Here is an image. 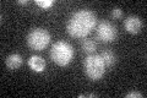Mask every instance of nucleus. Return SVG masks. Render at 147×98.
<instances>
[{
	"mask_svg": "<svg viewBox=\"0 0 147 98\" xmlns=\"http://www.w3.org/2000/svg\"><path fill=\"white\" fill-rule=\"evenodd\" d=\"M45 60L39 57V55H32L28 59V66L33 70L34 72H42L45 69Z\"/></svg>",
	"mask_w": 147,
	"mask_h": 98,
	"instance_id": "7",
	"label": "nucleus"
},
{
	"mask_svg": "<svg viewBox=\"0 0 147 98\" xmlns=\"http://www.w3.org/2000/svg\"><path fill=\"white\" fill-rule=\"evenodd\" d=\"M18 4H27V0H18Z\"/></svg>",
	"mask_w": 147,
	"mask_h": 98,
	"instance_id": "14",
	"label": "nucleus"
},
{
	"mask_svg": "<svg viewBox=\"0 0 147 98\" xmlns=\"http://www.w3.org/2000/svg\"><path fill=\"white\" fill-rule=\"evenodd\" d=\"M36 4L43 9H48L54 4L53 0H36Z\"/></svg>",
	"mask_w": 147,
	"mask_h": 98,
	"instance_id": "11",
	"label": "nucleus"
},
{
	"mask_svg": "<svg viewBox=\"0 0 147 98\" xmlns=\"http://www.w3.org/2000/svg\"><path fill=\"white\" fill-rule=\"evenodd\" d=\"M22 63H24V59H22L21 55L17 54V53L10 54L5 60L6 66H7V69H10V70H17L22 65Z\"/></svg>",
	"mask_w": 147,
	"mask_h": 98,
	"instance_id": "8",
	"label": "nucleus"
},
{
	"mask_svg": "<svg viewBox=\"0 0 147 98\" xmlns=\"http://www.w3.org/2000/svg\"><path fill=\"white\" fill-rule=\"evenodd\" d=\"M50 58L59 66H66L74 58V48L65 41H58L50 49Z\"/></svg>",
	"mask_w": 147,
	"mask_h": 98,
	"instance_id": "3",
	"label": "nucleus"
},
{
	"mask_svg": "<svg viewBox=\"0 0 147 98\" xmlns=\"http://www.w3.org/2000/svg\"><path fill=\"white\" fill-rule=\"evenodd\" d=\"M112 16L114 18H121L123 17V10L119 7H114L112 10Z\"/></svg>",
	"mask_w": 147,
	"mask_h": 98,
	"instance_id": "12",
	"label": "nucleus"
},
{
	"mask_svg": "<svg viewBox=\"0 0 147 98\" xmlns=\"http://www.w3.org/2000/svg\"><path fill=\"white\" fill-rule=\"evenodd\" d=\"M105 64L99 54H90L84 60V70L86 76L92 81L100 80L105 74Z\"/></svg>",
	"mask_w": 147,
	"mask_h": 98,
	"instance_id": "2",
	"label": "nucleus"
},
{
	"mask_svg": "<svg viewBox=\"0 0 147 98\" xmlns=\"http://www.w3.org/2000/svg\"><path fill=\"white\" fill-rule=\"evenodd\" d=\"M81 47H82V50L88 55L93 54L96 52V49H97V44H96V42L92 41V39H84Z\"/></svg>",
	"mask_w": 147,
	"mask_h": 98,
	"instance_id": "10",
	"label": "nucleus"
},
{
	"mask_svg": "<svg viewBox=\"0 0 147 98\" xmlns=\"http://www.w3.org/2000/svg\"><path fill=\"white\" fill-rule=\"evenodd\" d=\"M50 42V34L44 28H33L27 36V44L33 50H43Z\"/></svg>",
	"mask_w": 147,
	"mask_h": 98,
	"instance_id": "4",
	"label": "nucleus"
},
{
	"mask_svg": "<svg viewBox=\"0 0 147 98\" xmlns=\"http://www.w3.org/2000/svg\"><path fill=\"white\" fill-rule=\"evenodd\" d=\"M99 55L102 57L103 62H104V64H105V66L107 68H112L117 62V57H115V54H114L112 50H104V52H102Z\"/></svg>",
	"mask_w": 147,
	"mask_h": 98,
	"instance_id": "9",
	"label": "nucleus"
},
{
	"mask_svg": "<svg viewBox=\"0 0 147 98\" xmlns=\"http://www.w3.org/2000/svg\"><path fill=\"white\" fill-rule=\"evenodd\" d=\"M97 25V17L94 12L82 9L74 12L67 22L66 31L72 38H85Z\"/></svg>",
	"mask_w": 147,
	"mask_h": 98,
	"instance_id": "1",
	"label": "nucleus"
},
{
	"mask_svg": "<svg viewBox=\"0 0 147 98\" xmlns=\"http://www.w3.org/2000/svg\"><path fill=\"white\" fill-rule=\"evenodd\" d=\"M125 97L126 98H142V97H144V95H142V93L141 92H129V93H126V95H125Z\"/></svg>",
	"mask_w": 147,
	"mask_h": 98,
	"instance_id": "13",
	"label": "nucleus"
},
{
	"mask_svg": "<svg viewBox=\"0 0 147 98\" xmlns=\"http://www.w3.org/2000/svg\"><path fill=\"white\" fill-rule=\"evenodd\" d=\"M118 36V31L117 27L110 23L109 21H102L98 23L97 28H96V37L97 39H99L103 43H109L113 42L117 38Z\"/></svg>",
	"mask_w": 147,
	"mask_h": 98,
	"instance_id": "5",
	"label": "nucleus"
},
{
	"mask_svg": "<svg viewBox=\"0 0 147 98\" xmlns=\"http://www.w3.org/2000/svg\"><path fill=\"white\" fill-rule=\"evenodd\" d=\"M124 28H125L129 33H132V34H136L139 33L142 28V21L139 16H135V15H130L125 18L124 21Z\"/></svg>",
	"mask_w": 147,
	"mask_h": 98,
	"instance_id": "6",
	"label": "nucleus"
}]
</instances>
